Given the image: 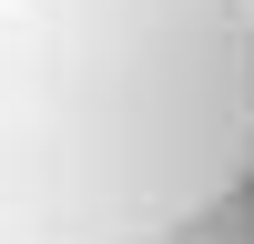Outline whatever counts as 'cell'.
<instances>
[{"label":"cell","mask_w":254,"mask_h":244,"mask_svg":"<svg viewBox=\"0 0 254 244\" xmlns=\"http://www.w3.org/2000/svg\"><path fill=\"white\" fill-rule=\"evenodd\" d=\"M254 183V0H0V244H173Z\"/></svg>","instance_id":"1"}]
</instances>
